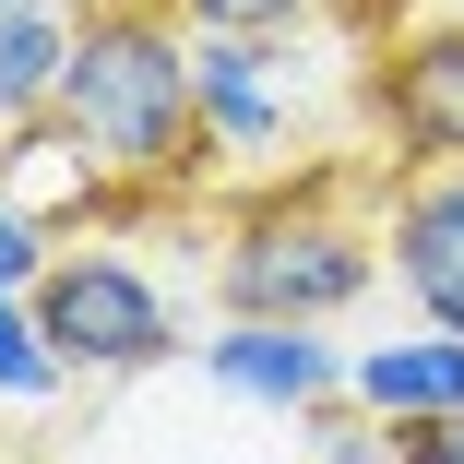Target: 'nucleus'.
<instances>
[{
    "instance_id": "obj_1",
    "label": "nucleus",
    "mask_w": 464,
    "mask_h": 464,
    "mask_svg": "<svg viewBox=\"0 0 464 464\" xmlns=\"http://www.w3.org/2000/svg\"><path fill=\"white\" fill-rule=\"evenodd\" d=\"M60 120L96 143V167L120 179V191H191V179L215 167V131H203V83H191V24H179V0H108V13L72 36Z\"/></svg>"
},
{
    "instance_id": "obj_2",
    "label": "nucleus",
    "mask_w": 464,
    "mask_h": 464,
    "mask_svg": "<svg viewBox=\"0 0 464 464\" xmlns=\"http://www.w3.org/2000/svg\"><path fill=\"white\" fill-rule=\"evenodd\" d=\"M382 203L345 215V179H298V191H262L227 250H215V298L227 322H345L369 286H382Z\"/></svg>"
},
{
    "instance_id": "obj_3",
    "label": "nucleus",
    "mask_w": 464,
    "mask_h": 464,
    "mask_svg": "<svg viewBox=\"0 0 464 464\" xmlns=\"http://www.w3.org/2000/svg\"><path fill=\"white\" fill-rule=\"evenodd\" d=\"M36 334L60 345L72 382H143V369L179 357V310L120 238H72L36 274Z\"/></svg>"
},
{
    "instance_id": "obj_4",
    "label": "nucleus",
    "mask_w": 464,
    "mask_h": 464,
    "mask_svg": "<svg viewBox=\"0 0 464 464\" xmlns=\"http://www.w3.org/2000/svg\"><path fill=\"white\" fill-rule=\"evenodd\" d=\"M357 120L393 167H464V24H417L357 60Z\"/></svg>"
},
{
    "instance_id": "obj_5",
    "label": "nucleus",
    "mask_w": 464,
    "mask_h": 464,
    "mask_svg": "<svg viewBox=\"0 0 464 464\" xmlns=\"http://www.w3.org/2000/svg\"><path fill=\"white\" fill-rule=\"evenodd\" d=\"M382 262L417 298V322L464 334V167H393L382 179Z\"/></svg>"
},
{
    "instance_id": "obj_6",
    "label": "nucleus",
    "mask_w": 464,
    "mask_h": 464,
    "mask_svg": "<svg viewBox=\"0 0 464 464\" xmlns=\"http://www.w3.org/2000/svg\"><path fill=\"white\" fill-rule=\"evenodd\" d=\"M203 369H215L238 405H274V417H322V405H345V357H334L310 322H215Z\"/></svg>"
},
{
    "instance_id": "obj_7",
    "label": "nucleus",
    "mask_w": 464,
    "mask_h": 464,
    "mask_svg": "<svg viewBox=\"0 0 464 464\" xmlns=\"http://www.w3.org/2000/svg\"><path fill=\"white\" fill-rule=\"evenodd\" d=\"M345 405L382 417V429H417V417H452L464 405V334L417 322V334H382L345 357Z\"/></svg>"
},
{
    "instance_id": "obj_8",
    "label": "nucleus",
    "mask_w": 464,
    "mask_h": 464,
    "mask_svg": "<svg viewBox=\"0 0 464 464\" xmlns=\"http://www.w3.org/2000/svg\"><path fill=\"white\" fill-rule=\"evenodd\" d=\"M191 83H203V131H215V155H274V143H286L274 36H191Z\"/></svg>"
},
{
    "instance_id": "obj_9",
    "label": "nucleus",
    "mask_w": 464,
    "mask_h": 464,
    "mask_svg": "<svg viewBox=\"0 0 464 464\" xmlns=\"http://www.w3.org/2000/svg\"><path fill=\"white\" fill-rule=\"evenodd\" d=\"M0 191H13L24 215H48V227H72V215H120L131 191L96 167V143H83L60 108L48 120H13V155H0Z\"/></svg>"
},
{
    "instance_id": "obj_10",
    "label": "nucleus",
    "mask_w": 464,
    "mask_h": 464,
    "mask_svg": "<svg viewBox=\"0 0 464 464\" xmlns=\"http://www.w3.org/2000/svg\"><path fill=\"white\" fill-rule=\"evenodd\" d=\"M72 13H48V0H13L0 13V120H48L60 108V72H72Z\"/></svg>"
},
{
    "instance_id": "obj_11",
    "label": "nucleus",
    "mask_w": 464,
    "mask_h": 464,
    "mask_svg": "<svg viewBox=\"0 0 464 464\" xmlns=\"http://www.w3.org/2000/svg\"><path fill=\"white\" fill-rule=\"evenodd\" d=\"M60 382H72V369H60V345L36 334V298L0 286V393H13V405H48Z\"/></svg>"
},
{
    "instance_id": "obj_12",
    "label": "nucleus",
    "mask_w": 464,
    "mask_h": 464,
    "mask_svg": "<svg viewBox=\"0 0 464 464\" xmlns=\"http://www.w3.org/2000/svg\"><path fill=\"white\" fill-rule=\"evenodd\" d=\"M334 0H179V24L191 36H298V24H322Z\"/></svg>"
},
{
    "instance_id": "obj_13",
    "label": "nucleus",
    "mask_w": 464,
    "mask_h": 464,
    "mask_svg": "<svg viewBox=\"0 0 464 464\" xmlns=\"http://www.w3.org/2000/svg\"><path fill=\"white\" fill-rule=\"evenodd\" d=\"M60 262V227L48 215H24L13 191H0V286H13V298H36V274Z\"/></svg>"
},
{
    "instance_id": "obj_14",
    "label": "nucleus",
    "mask_w": 464,
    "mask_h": 464,
    "mask_svg": "<svg viewBox=\"0 0 464 464\" xmlns=\"http://www.w3.org/2000/svg\"><path fill=\"white\" fill-rule=\"evenodd\" d=\"M298 429L322 440V464H405L393 429H382V417H357V405H322V417H298Z\"/></svg>"
},
{
    "instance_id": "obj_15",
    "label": "nucleus",
    "mask_w": 464,
    "mask_h": 464,
    "mask_svg": "<svg viewBox=\"0 0 464 464\" xmlns=\"http://www.w3.org/2000/svg\"><path fill=\"white\" fill-rule=\"evenodd\" d=\"M393 452H405V464H464V405H452V417H417V429H393Z\"/></svg>"
},
{
    "instance_id": "obj_16",
    "label": "nucleus",
    "mask_w": 464,
    "mask_h": 464,
    "mask_svg": "<svg viewBox=\"0 0 464 464\" xmlns=\"http://www.w3.org/2000/svg\"><path fill=\"white\" fill-rule=\"evenodd\" d=\"M0 155H13V120H0Z\"/></svg>"
},
{
    "instance_id": "obj_17",
    "label": "nucleus",
    "mask_w": 464,
    "mask_h": 464,
    "mask_svg": "<svg viewBox=\"0 0 464 464\" xmlns=\"http://www.w3.org/2000/svg\"><path fill=\"white\" fill-rule=\"evenodd\" d=\"M0 13H13V0H0Z\"/></svg>"
}]
</instances>
